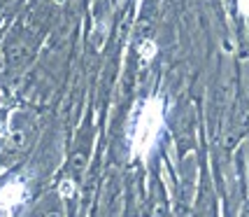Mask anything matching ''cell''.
Masks as SVG:
<instances>
[{
    "instance_id": "obj_1",
    "label": "cell",
    "mask_w": 249,
    "mask_h": 217,
    "mask_svg": "<svg viewBox=\"0 0 249 217\" xmlns=\"http://www.w3.org/2000/svg\"><path fill=\"white\" fill-rule=\"evenodd\" d=\"M161 129H163V100L161 98H147L140 117H138V124H135V133H133V154L140 157V159H147Z\"/></svg>"
},
{
    "instance_id": "obj_2",
    "label": "cell",
    "mask_w": 249,
    "mask_h": 217,
    "mask_svg": "<svg viewBox=\"0 0 249 217\" xmlns=\"http://www.w3.org/2000/svg\"><path fill=\"white\" fill-rule=\"evenodd\" d=\"M21 192H23L21 182H10V185H5L0 189V217H10L12 208L17 206L19 198H21Z\"/></svg>"
},
{
    "instance_id": "obj_3",
    "label": "cell",
    "mask_w": 249,
    "mask_h": 217,
    "mask_svg": "<svg viewBox=\"0 0 249 217\" xmlns=\"http://www.w3.org/2000/svg\"><path fill=\"white\" fill-rule=\"evenodd\" d=\"M140 54L144 56V59H152V56L156 54V42H152V40L142 42V44H140Z\"/></svg>"
},
{
    "instance_id": "obj_4",
    "label": "cell",
    "mask_w": 249,
    "mask_h": 217,
    "mask_svg": "<svg viewBox=\"0 0 249 217\" xmlns=\"http://www.w3.org/2000/svg\"><path fill=\"white\" fill-rule=\"evenodd\" d=\"M238 10H240V14L249 17V0H240V2H238Z\"/></svg>"
},
{
    "instance_id": "obj_5",
    "label": "cell",
    "mask_w": 249,
    "mask_h": 217,
    "mask_svg": "<svg viewBox=\"0 0 249 217\" xmlns=\"http://www.w3.org/2000/svg\"><path fill=\"white\" fill-rule=\"evenodd\" d=\"M47 217H58V213H54V215H47Z\"/></svg>"
}]
</instances>
